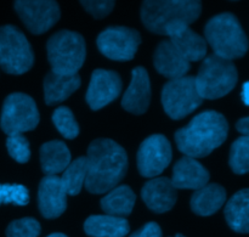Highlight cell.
Here are the masks:
<instances>
[{"label": "cell", "instance_id": "cell-1", "mask_svg": "<svg viewBox=\"0 0 249 237\" xmlns=\"http://www.w3.org/2000/svg\"><path fill=\"white\" fill-rule=\"evenodd\" d=\"M87 177L84 186L91 194H106L125 177L128 156L125 150L111 139H97L88 148Z\"/></svg>", "mask_w": 249, "mask_h": 237}, {"label": "cell", "instance_id": "cell-2", "mask_svg": "<svg viewBox=\"0 0 249 237\" xmlns=\"http://www.w3.org/2000/svg\"><path fill=\"white\" fill-rule=\"evenodd\" d=\"M228 133L225 117L215 111H206L175 133V143L185 156L201 158L218 148L226 140Z\"/></svg>", "mask_w": 249, "mask_h": 237}, {"label": "cell", "instance_id": "cell-3", "mask_svg": "<svg viewBox=\"0 0 249 237\" xmlns=\"http://www.w3.org/2000/svg\"><path fill=\"white\" fill-rule=\"evenodd\" d=\"M201 12L202 0H143L140 16L148 31L165 36L168 26L194 23Z\"/></svg>", "mask_w": 249, "mask_h": 237}, {"label": "cell", "instance_id": "cell-4", "mask_svg": "<svg viewBox=\"0 0 249 237\" xmlns=\"http://www.w3.org/2000/svg\"><path fill=\"white\" fill-rule=\"evenodd\" d=\"M206 43L214 50V55L225 60H235L246 55L248 40L237 17L230 12L215 15L204 28Z\"/></svg>", "mask_w": 249, "mask_h": 237}, {"label": "cell", "instance_id": "cell-5", "mask_svg": "<svg viewBox=\"0 0 249 237\" xmlns=\"http://www.w3.org/2000/svg\"><path fill=\"white\" fill-rule=\"evenodd\" d=\"M46 51L53 72L62 75L77 74L87 56L82 34L68 29L53 34L46 43Z\"/></svg>", "mask_w": 249, "mask_h": 237}, {"label": "cell", "instance_id": "cell-6", "mask_svg": "<svg viewBox=\"0 0 249 237\" xmlns=\"http://www.w3.org/2000/svg\"><path fill=\"white\" fill-rule=\"evenodd\" d=\"M237 77L232 61L213 54L203 60L195 82L202 99L215 100L228 95L236 87Z\"/></svg>", "mask_w": 249, "mask_h": 237}, {"label": "cell", "instance_id": "cell-7", "mask_svg": "<svg viewBox=\"0 0 249 237\" xmlns=\"http://www.w3.org/2000/svg\"><path fill=\"white\" fill-rule=\"evenodd\" d=\"M33 63V50L23 32L11 24L0 27V68L19 75L28 72Z\"/></svg>", "mask_w": 249, "mask_h": 237}, {"label": "cell", "instance_id": "cell-8", "mask_svg": "<svg viewBox=\"0 0 249 237\" xmlns=\"http://www.w3.org/2000/svg\"><path fill=\"white\" fill-rule=\"evenodd\" d=\"M203 99L198 94L195 77L170 79L162 90V105L165 113L173 119H181L195 111Z\"/></svg>", "mask_w": 249, "mask_h": 237}, {"label": "cell", "instance_id": "cell-9", "mask_svg": "<svg viewBox=\"0 0 249 237\" xmlns=\"http://www.w3.org/2000/svg\"><path fill=\"white\" fill-rule=\"evenodd\" d=\"M39 111L29 95L14 92L5 99L0 127L7 135L33 130L39 123Z\"/></svg>", "mask_w": 249, "mask_h": 237}, {"label": "cell", "instance_id": "cell-10", "mask_svg": "<svg viewBox=\"0 0 249 237\" xmlns=\"http://www.w3.org/2000/svg\"><path fill=\"white\" fill-rule=\"evenodd\" d=\"M97 48L102 55L114 61H129L135 56L141 36L136 29L123 26L108 27L97 36Z\"/></svg>", "mask_w": 249, "mask_h": 237}, {"label": "cell", "instance_id": "cell-11", "mask_svg": "<svg viewBox=\"0 0 249 237\" xmlns=\"http://www.w3.org/2000/svg\"><path fill=\"white\" fill-rule=\"evenodd\" d=\"M14 7L24 26L33 34L48 32L61 16L56 0H15Z\"/></svg>", "mask_w": 249, "mask_h": 237}, {"label": "cell", "instance_id": "cell-12", "mask_svg": "<svg viewBox=\"0 0 249 237\" xmlns=\"http://www.w3.org/2000/svg\"><path fill=\"white\" fill-rule=\"evenodd\" d=\"M172 158V146L164 135L155 134L148 136L138 151L139 172L145 178H156L164 172Z\"/></svg>", "mask_w": 249, "mask_h": 237}, {"label": "cell", "instance_id": "cell-13", "mask_svg": "<svg viewBox=\"0 0 249 237\" xmlns=\"http://www.w3.org/2000/svg\"><path fill=\"white\" fill-rule=\"evenodd\" d=\"M122 91L121 77L114 71L96 70L92 72L87 91V102L90 109L97 111L119 96Z\"/></svg>", "mask_w": 249, "mask_h": 237}, {"label": "cell", "instance_id": "cell-14", "mask_svg": "<svg viewBox=\"0 0 249 237\" xmlns=\"http://www.w3.org/2000/svg\"><path fill=\"white\" fill-rule=\"evenodd\" d=\"M165 36L189 62L201 61L207 55V43L203 36L190 28V24L177 22L168 26Z\"/></svg>", "mask_w": 249, "mask_h": 237}, {"label": "cell", "instance_id": "cell-15", "mask_svg": "<svg viewBox=\"0 0 249 237\" xmlns=\"http://www.w3.org/2000/svg\"><path fill=\"white\" fill-rule=\"evenodd\" d=\"M39 211L46 219L58 218L67 208V191L58 175H46L38 190Z\"/></svg>", "mask_w": 249, "mask_h": 237}, {"label": "cell", "instance_id": "cell-16", "mask_svg": "<svg viewBox=\"0 0 249 237\" xmlns=\"http://www.w3.org/2000/svg\"><path fill=\"white\" fill-rule=\"evenodd\" d=\"M151 100V84L147 71L136 67L131 72V82L122 99L124 109L134 114H142L147 111Z\"/></svg>", "mask_w": 249, "mask_h": 237}, {"label": "cell", "instance_id": "cell-17", "mask_svg": "<svg viewBox=\"0 0 249 237\" xmlns=\"http://www.w3.org/2000/svg\"><path fill=\"white\" fill-rule=\"evenodd\" d=\"M141 197L148 209L155 213H165L177 202V189L168 178H155L146 182L141 190Z\"/></svg>", "mask_w": 249, "mask_h": 237}, {"label": "cell", "instance_id": "cell-18", "mask_svg": "<svg viewBox=\"0 0 249 237\" xmlns=\"http://www.w3.org/2000/svg\"><path fill=\"white\" fill-rule=\"evenodd\" d=\"M153 65L158 73L170 79L184 77L190 70V62L177 50L169 39L160 41L156 48Z\"/></svg>", "mask_w": 249, "mask_h": 237}, {"label": "cell", "instance_id": "cell-19", "mask_svg": "<svg viewBox=\"0 0 249 237\" xmlns=\"http://www.w3.org/2000/svg\"><path fill=\"white\" fill-rule=\"evenodd\" d=\"M209 173L196 158L184 156L173 169L172 184L175 189L198 190L208 184Z\"/></svg>", "mask_w": 249, "mask_h": 237}, {"label": "cell", "instance_id": "cell-20", "mask_svg": "<svg viewBox=\"0 0 249 237\" xmlns=\"http://www.w3.org/2000/svg\"><path fill=\"white\" fill-rule=\"evenodd\" d=\"M79 74L62 75L53 71L44 79V99L48 105H57L67 100L80 87Z\"/></svg>", "mask_w": 249, "mask_h": 237}, {"label": "cell", "instance_id": "cell-21", "mask_svg": "<svg viewBox=\"0 0 249 237\" xmlns=\"http://www.w3.org/2000/svg\"><path fill=\"white\" fill-rule=\"evenodd\" d=\"M226 201V191L218 184H207L196 190L191 197V209L201 217L216 213Z\"/></svg>", "mask_w": 249, "mask_h": 237}, {"label": "cell", "instance_id": "cell-22", "mask_svg": "<svg viewBox=\"0 0 249 237\" xmlns=\"http://www.w3.org/2000/svg\"><path fill=\"white\" fill-rule=\"evenodd\" d=\"M129 223L113 216H92L85 220L84 231L91 237H124L129 233Z\"/></svg>", "mask_w": 249, "mask_h": 237}, {"label": "cell", "instance_id": "cell-23", "mask_svg": "<svg viewBox=\"0 0 249 237\" xmlns=\"http://www.w3.org/2000/svg\"><path fill=\"white\" fill-rule=\"evenodd\" d=\"M41 170L46 175L62 173L71 163V152L62 141L53 140L45 143L40 147Z\"/></svg>", "mask_w": 249, "mask_h": 237}, {"label": "cell", "instance_id": "cell-24", "mask_svg": "<svg viewBox=\"0 0 249 237\" xmlns=\"http://www.w3.org/2000/svg\"><path fill=\"white\" fill-rule=\"evenodd\" d=\"M135 200V194L130 187L119 185L109 190L108 194L101 200V208L108 216L124 218L133 212Z\"/></svg>", "mask_w": 249, "mask_h": 237}, {"label": "cell", "instance_id": "cell-25", "mask_svg": "<svg viewBox=\"0 0 249 237\" xmlns=\"http://www.w3.org/2000/svg\"><path fill=\"white\" fill-rule=\"evenodd\" d=\"M249 191L241 190L233 195L225 207V218L233 231L247 234L249 231Z\"/></svg>", "mask_w": 249, "mask_h": 237}, {"label": "cell", "instance_id": "cell-26", "mask_svg": "<svg viewBox=\"0 0 249 237\" xmlns=\"http://www.w3.org/2000/svg\"><path fill=\"white\" fill-rule=\"evenodd\" d=\"M61 178L67 195L75 196L82 191L87 177V158L78 157L67 165Z\"/></svg>", "mask_w": 249, "mask_h": 237}, {"label": "cell", "instance_id": "cell-27", "mask_svg": "<svg viewBox=\"0 0 249 237\" xmlns=\"http://www.w3.org/2000/svg\"><path fill=\"white\" fill-rule=\"evenodd\" d=\"M249 138L241 136L231 146L230 165L236 174H246L249 170Z\"/></svg>", "mask_w": 249, "mask_h": 237}, {"label": "cell", "instance_id": "cell-28", "mask_svg": "<svg viewBox=\"0 0 249 237\" xmlns=\"http://www.w3.org/2000/svg\"><path fill=\"white\" fill-rule=\"evenodd\" d=\"M53 122L66 139H74L79 134V126L68 107H57L53 113Z\"/></svg>", "mask_w": 249, "mask_h": 237}, {"label": "cell", "instance_id": "cell-29", "mask_svg": "<svg viewBox=\"0 0 249 237\" xmlns=\"http://www.w3.org/2000/svg\"><path fill=\"white\" fill-rule=\"evenodd\" d=\"M29 202V192L19 184H0V204L26 206Z\"/></svg>", "mask_w": 249, "mask_h": 237}, {"label": "cell", "instance_id": "cell-30", "mask_svg": "<svg viewBox=\"0 0 249 237\" xmlns=\"http://www.w3.org/2000/svg\"><path fill=\"white\" fill-rule=\"evenodd\" d=\"M6 147L9 155L18 163L28 162L31 158L29 143L22 134H12L6 140Z\"/></svg>", "mask_w": 249, "mask_h": 237}, {"label": "cell", "instance_id": "cell-31", "mask_svg": "<svg viewBox=\"0 0 249 237\" xmlns=\"http://www.w3.org/2000/svg\"><path fill=\"white\" fill-rule=\"evenodd\" d=\"M40 234V224L33 218H22L15 220L7 226V237H38Z\"/></svg>", "mask_w": 249, "mask_h": 237}, {"label": "cell", "instance_id": "cell-32", "mask_svg": "<svg viewBox=\"0 0 249 237\" xmlns=\"http://www.w3.org/2000/svg\"><path fill=\"white\" fill-rule=\"evenodd\" d=\"M116 0H80L85 10L95 18H104L113 10Z\"/></svg>", "mask_w": 249, "mask_h": 237}, {"label": "cell", "instance_id": "cell-33", "mask_svg": "<svg viewBox=\"0 0 249 237\" xmlns=\"http://www.w3.org/2000/svg\"><path fill=\"white\" fill-rule=\"evenodd\" d=\"M130 237H162V230L157 223H147L130 235Z\"/></svg>", "mask_w": 249, "mask_h": 237}, {"label": "cell", "instance_id": "cell-34", "mask_svg": "<svg viewBox=\"0 0 249 237\" xmlns=\"http://www.w3.org/2000/svg\"><path fill=\"white\" fill-rule=\"evenodd\" d=\"M236 128L237 130L242 134V136H248L249 134V118L248 117H245V118L240 119L236 124Z\"/></svg>", "mask_w": 249, "mask_h": 237}, {"label": "cell", "instance_id": "cell-35", "mask_svg": "<svg viewBox=\"0 0 249 237\" xmlns=\"http://www.w3.org/2000/svg\"><path fill=\"white\" fill-rule=\"evenodd\" d=\"M242 99H243V101H245V104L248 105V84H247V83H246L245 87H243Z\"/></svg>", "mask_w": 249, "mask_h": 237}, {"label": "cell", "instance_id": "cell-36", "mask_svg": "<svg viewBox=\"0 0 249 237\" xmlns=\"http://www.w3.org/2000/svg\"><path fill=\"white\" fill-rule=\"evenodd\" d=\"M48 237H67V236L63 235V234L61 233H55V234H51V235H49Z\"/></svg>", "mask_w": 249, "mask_h": 237}, {"label": "cell", "instance_id": "cell-37", "mask_svg": "<svg viewBox=\"0 0 249 237\" xmlns=\"http://www.w3.org/2000/svg\"><path fill=\"white\" fill-rule=\"evenodd\" d=\"M174 237H185V236H182V235H175Z\"/></svg>", "mask_w": 249, "mask_h": 237}]
</instances>
